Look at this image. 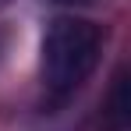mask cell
<instances>
[{
  "label": "cell",
  "instance_id": "obj_1",
  "mask_svg": "<svg viewBox=\"0 0 131 131\" xmlns=\"http://www.w3.org/2000/svg\"><path fill=\"white\" fill-rule=\"evenodd\" d=\"M103 36L85 18H57L43 36V74L53 92H71L99 64Z\"/></svg>",
  "mask_w": 131,
  "mask_h": 131
},
{
  "label": "cell",
  "instance_id": "obj_2",
  "mask_svg": "<svg viewBox=\"0 0 131 131\" xmlns=\"http://www.w3.org/2000/svg\"><path fill=\"white\" fill-rule=\"evenodd\" d=\"M113 110H117L121 121H128V82L124 78L117 82V92H113Z\"/></svg>",
  "mask_w": 131,
  "mask_h": 131
},
{
  "label": "cell",
  "instance_id": "obj_3",
  "mask_svg": "<svg viewBox=\"0 0 131 131\" xmlns=\"http://www.w3.org/2000/svg\"><path fill=\"white\" fill-rule=\"evenodd\" d=\"M60 4H92V0H60Z\"/></svg>",
  "mask_w": 131,
  "mask_h": 131
}]
</instances>
